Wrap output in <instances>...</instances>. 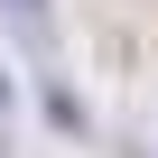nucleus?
Masks as SVG:
<instances>
[{
    "label": "nucleus",
    "mask_w": 158,
    "mask_h": 158,
    "mask_svg": "<svg viewBox=\"0 0 158 158\" xmlns=\"http://www.w3.org/2000/svg\"><path fill=\"white\" fill-rule=\"evenodd\" d=\"M0 19H19V28H37V19H47V0H0Z\"/></svg>",
    "instance_id": "f257e3e1"
},
{
    "label": "nucleus",
    "mask_w": 158,
    "mask_h": 158,
    "mask_svg": "<svg viewBox=\"0 0 158 158\" xmlns=\"http://www.w3.org/2000/svg\"><path fill=\"white\" fill-rule=\"evenodd\" d=\"M0 102H10V84H0Z\"/></svg>",
    "instance_id": "f03ea898"
}]
</instances>
